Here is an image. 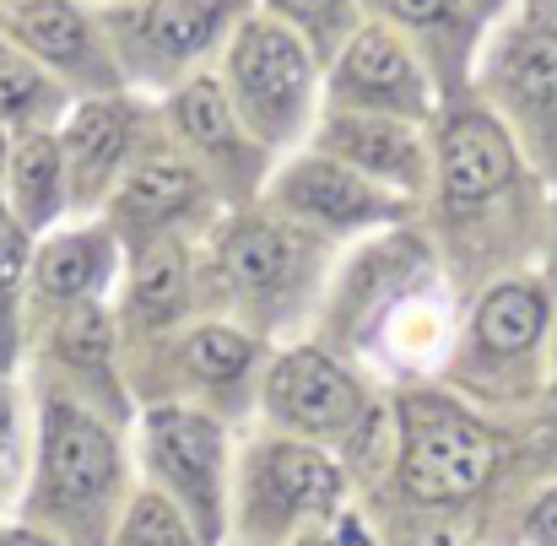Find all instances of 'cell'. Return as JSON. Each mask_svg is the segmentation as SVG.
Instances as JSON below:
<instances>
[{"mask_svg": "<svg viewBox=\"0 0 557 546\" xmlns=\"http://www.w3.org/2000/svg\"><path fill=\"white\" fill-rule=\"evenodd\" d=\"M298 546H342V542H336V536H304Z\"/></svg>", "mask_w": 557, "mask_h": 546, "instance_id": "cell-33", "label": "cell"}, {"mask_svg": "<svg viewBox=\"0 0 557 546\" xmlns=\"http://www.w3.org/2000/svg\"><path fill=\"white\" fill-rule=\"evenodd\" d=\"M5 438H11V406H5V389H0V449H5Z\"/></svg>", "mask_w": 557, "mask_h": 546, "instance_id": "cell-30", "label": "cell"}, {"mask_svg": "<svg viewBox=\"0 0 557 546\" xmlns=\"http://www.w3.org/2000/svg\"><path fill=\"white\" fill-rule=\"evenodd\" d=\"M185 303V265L174 249H147L136 265V309L147 320H169Z\"/></svg>", "mask_w": 557, "mask_h": 546, "instance_id": "cell-21", "label": "cell"}, {"mask_svg": "<svg viewBox=\"0 0 557 546\" xmlns=\"http://www.w3.org/2000/svg\"><path fill=\"white\" fill-rule=\"evenodd\" d=\"M189 363H195V373H206V379H233L238 368L249 363V342L211 325V331H200L189 342Z\"/></svg>", "mask_w": 557, "mask_h": 546, "instance_id": "cell-25", "label": "cell"}, {"mask_svg": "<svg viewBox=\"0 0 557 546\" xmlns=\"http://www.w3.org/2000/svg\"><path fill=\"white\" fill-rule=\"evenodd\" d=\"M493 471V438L444 400H406V460L400 476L422 504H455Z\"/></svg>", "mask_w": 557, "mask_h": 546, "instance_id": "cell-1", "label": "cell"}, {"mask_svg": "<svg viewBox=\"0 0 557 546\" xmlns=\"http://www.w3.org/2000/svg\"><path fill=\"white\" fill-rule=\"evenodd\" d=\"M5 211L16 216L22 233H38L54 222L60 195H65V158L60 141L44 131H27L11 152H5Z\"/></svg>", "mask_w": 557, "mask_h": 546, "instance_id": "cell-9", "label": "cell"}, {"mask_svg": "<svg viewBox=\"0 0 557 546\" xmlns=\"http://www.w3.org/2000/svg\"><path fill=\"white\" fill-rule=\"evenodd\" d=\"M180 125L189 131V141H200V147H211V152H222V147H233V109H227V98H222V87L216 82H195L185 98H180Z\"/></svg>", "mask_w": 557, "mask_h": 546, "instance_id": "cell-22", "label": "cell"}, {"mask_svg": "<svg viewBox=\"0 0 557 546\" xmlns=\"http://www.w3.org/2000/svg\"><path fill=\"white\" fill-rule=\"evenodd\" d=\"M282 200L304 216H320V222H369V216H384L389 200L363 184V174H347L342 163H304L293 169V179L282 184Z\"/></svg>", "mask_w": 557, "mask_h": 546, "instance_id": "cell-11", "label": "cell"}, {"mask_svg": "<svg viewBox=\"0 0 557 546\" xmlns=\"http://www.w3.org/2000/svg\"><path fill=\"white\" fill-rule=\"evenodd\" d=\"M60 352L76 368H103L109 363V320L92 303H76L60 325Z\"/></svg>", "mask_w": 557, "mask_h": 546, "instance_id": "cell-23", "label": "cell"}, {"mask_svg": "<svg viewBox=\"0 0 557 546\" xmlns=\"http://www.w3.org/2000/svg\"><path fill=\"white\" fill-rule=\"evenodd\" d=\"M0 546H49V542H38V536H27V531H16V536H0Z\"/></svg>", "mask_w": 557, "mask_h": 546, "instance_id": "cell-31", "label": "cell"}, {"mask_svg": "<svg viewBox=\"0 0 557 546\" xmlns=\"http://www.w3.org/2000/svg\"><path fill=\"white\" fill-rule=\"evenodd\" d=\"M131 546H189L185 525L174 520V509H163L158 498H141L136 514H131V531H125Z\"/></svg>", "mask_w": 557, "mask_h": 546, "instance_id": "cell-26", "label": "cell"}, {"mask_svg": "<svg viewBox=\"0 0 557 546\" xmlns=\"http://www.w3.org/2000/svg\"><path fill=\"white\" fill-rule=\"evenodd\" d=\"M336 92L347 103H363V109H400V114H422L428 92H422V76L406 54V44H395L389 33H363L342 71H336Z\"/></svg>", "mask_w": 557, "mask_h": 546, "instance_id": "cell-5", "label": "cell"}, {"mask_svg": "<svg viewBox=\"0 0 557 546\" xmlns=\"http://www.w3.org/2000/svg\"><path fill=\"white\" fill-rule=\"evenodd\" d=\"M444 195L455 206H476L487 200L493 189H504L515 174V152L504 141V131L482 114H455L449 131H444Z\"/></svg>", "mask_w": 557, "mask_h": 546, "instance_id": "cell-7", "label": "cell"}, {"mask_svg": "<svg viewBox=\"0 0 557 546\" xmlns=\"http://www.w3.org/2000/svg\"><path fill=\"white\" fill-rule=\"evenodd\" d=\"M233 82L244 98V114L265 131V136H287L293 120L304 114V92H309V54L293 33H282L276 22H249L238 49H233Z\"/></svg>", "mask_w": 557, "mask_h": 546, "instance_id": "cell-2", "label": "cell"}, {"mask_svg": "<svg viewBox=\"0 0 557 546\" xmlns=\"http://www.w3.org/2000/svg\"><path fill=\"white\" fill-rule=\"evenodd\" d=\"M271 400L309 433H342L358 417V384L320 352H293L271 379Z\"/></svg>", "mask_w": 557, "mask_h": 546, "instance_id": "cell-4", "label": "cell"}, {"mask_svg": "<svg viewBox=\"0 0 557 546\" xmlns=\"http://www.w3.org/2000/svg\"><path fill=\"white\" fill-rule=\"evenodd\" d=\"M44 103V76L11 44H0V120H22Z\"/></svg>", "mask_w": 557, "mask_h": 546, "instance_id": "cell-24", "label": "cell"}, {"mask_svg": "<svg viewBox=\"0 0 557 546\" xmlns=\"http://www.w3.org/2000/svg\"><path fill=\"white\" fill-rule=\"evenodd\" d=\"M131 136V109L120 103H82L65 125V141H60V158H65V174L76 179L82 195H92L103 174L114 169L120 147Z\"/></svg>", "mask_w": 557, "mask_h": 546, "instance_id": "cell-12", "label": "cell"}, {"mask_svg": "<svg viewBox=\"0 0 557 546\" xmlns=\"http://www.w3.org/2000/svg\"><path fill=\"white\" fill-rule=\"evenodd\" d=\"M498 82L515 103H557V33L553 27H525L509 38V49L498 54Z\"/></svg>", "mask_w": 557, "mask_h": 546, "instance_id": "cell-16", "label": "cell"}, {"mask_svg": "<svg viewBox=\"0 0 557 546\" xmlns=\"http://www.w3.org/2000/svg\"><path fill=\"white\" fill-rule=\"evenodd\" d=\"M189 200H195V174L180 169V163H147V169H136L131 184L120 189V206H125V216H136V222L174 216Z\"/></svg>", "mask_w": 557, "mask_h": 546, "instance_id": "cell-19", "label": "cell"}, {"mask_svg": "<svg viewBox=\"0 0 557 546\" xmlns=\"http://www.w3.org/2000/svg\"><path fill=\"white\" fill-rule=\"evenodd\" d=\"M27 260H33L27 255V233L16 227V216L0 200V368L11 363V352H16V293H22Z\"/></svg>", "mask_w": 557, "mask_h": 546, "instance_id": "cell-20", "label": "cell"}, {"mask_svg": "<svg viewBox=\"0 0 557 546\" xmlns=\"http://www.w3.org/2000/svg\"><path fill=\"white\" fill-rule=\"evenodd\" d=\"M0 27L27 60H49L60 71L92 76L98 71V44L87 33V16L71 0H11L0 11Z\"/></svg>", "mask_w": 557, "mask_h": 546, "instance_id": "cell-6", "label": "cell"}, {"mask_svg": "<svg viewBox=\"0 0 557 546\" xmlns=\"http://www.w3.org/2000/svg\"><path fill=\"white\" fill-rule=\"evenodd\" d=\"M531 536H536V546H557V493L536 504V514H531Z\"/></svg>", "mask_w": 557, "mask_h": 546, "instance_id": "cell-29", "label": "cell"}, {"mask_svg": "<svg viewBox=\"0 0 557 546\" xmlns=\"http://www.w3.org/2000/svg\"><path fill=\"white\" fill-rule=\"evenodd\" d=\"M293 255H298V244H293V233H282V227H265V222H244L233 238H227V271L244 282V287H276L287 271H293Z\"/></svg>", "mask_w": 557, "mask_h": 546, "instance_id": "cell-18", "label": "cell"}, {"mask_svg": "<svg viewBox=\"0 0 557 546\" xmlns=\"http://www.w3.org/2000/svg\"><path fill=\"white\" fill-rule=\"evenodd\" d=\"M222 16H227V0H147L141 11L125 16V33L136 49L174 65V60L200 54L216 38Z\"/></svg>", "mask_w": 557, "mask_h": 546, "instance_id": "cell-10", "label": "cell"}, {"mask_svg": "<svg viewBox=\"0 0 557 546\" xmlns=\"http://www.w3.org/2000/svg\"><path fill=\"white\" fill-rule=\"evenodd\" d=\"M542 325H547L542 293H536V287H520V282L487 293V303H482V314H476V336H482L493 352H525V347L542 336Z\"/></svg>", "mask_w": 557, "mask_h": 546, "instance_id": "cell-17", "label": "cell"}, {"mask_svg": "<svg viewBox=\"0 0 557 546\" xmlns=\"http://www.w3.org/2000/svg\"><path fill=\"white\" fill-rule=\"evenodd\" d=\"M395 16H406V22H438V16H449L455 11V0H384Z\"/></svg>", "mask_w": 557, "mask_h": 546, "instance_id": "cell-28", "label": "cell"}, {"mask_svg": "<svg viewBox=\"0 0 557 546\" xmlns=\"http://www.w3.org/2000/svg\"><path fill=\"white\" fill-rule=\"evenodd\" d=\"M331 152L352 158L358 169L369 174H384V179H417L422 174V147L411 141V131H400L395 120H379V114H363V120H336L331 125Z\"/></svg>", "mask_w": 557, "mask_h": 546, "instance_id": "cell-13", "label": "cell"}, {"mask_svg": "<svg viewBox=\"0 0 557 546\" xmlns=\"http://www.w3.org/2000/svg\"><path fill=\"white\" fill-rule=\"evenodd\" d=\"M342 542H347V546H369V542H363V531H358V525H347V531H342Z\"/></svg>", "mask_w": 557, "mask_h": 546, "instance_id": "cell-32", "label": "cell"}, {"mask_svg": "<svg viewBox=\"0 0 557 546\" xmlns=\"http://www.w3.org/2000/svg\"><path fill=\"white\" fill-rule=\"evenodd\" d=\"M152 455L174 476V487L211 520L216 514V471H222V438L206 417L158 411L152 417Z\"/></svg>", "mask_w": 557, "mask_h": 546, "instance_id": "cell-8", "label": "cell"}, {"mask_svg": "<svg viewBox=\"0 0 557 546\" xmlns=\"http://www.w3.org/2000/svg\"><path fill=\"white\" fill-rule=\"evenodd\" d=\"M260 482H265V493L282 509H331L336 504V487H342V476H336L331 460H320L314 449H293V444H282V449L265 455Z\"/></svg>", "mask_w": 557, "mask_h": 546, "instance_id": "cell-15", "label": "cell"}, {"mask_svg": "<svg viewBox=\"0 0 557 546\" xmlns=\"http://www.w3.org/2000/svg\"><path fill=\"white\" fill-rule=\"evenodd\" d=\"M114 444L109 433L76 411V406H49L44 411V487L54 504H92L114 482Z\"/></svg>", "mask_w": 557, "mask_h": 546, "instance_id": "cell-3", "label": "cell"}, {"mask_svg": "<svg viewBox=\"0 0 557 546\" xmlns=\"http://www.w3.org/2000/svg\"><path fill=\"white\" fill-rule=\"evenodd\" d=\"M103 265H109V244L98 233H60L33 255V282H38L44 298H76L82 303L103 282Z\"/></svg>", "mask_w": 557, "mask_h": 546, "instance_id": "cell-14", "label": "cell"}, {"mask_svg": "<svg viewBox=\"0 0 557 546\" xmlns=\"http://www.w3.org/2000/svg\"><path fill=\"white\" fill-rule=\"evenodd\" d=\"M287 16H298V22H309L314 33H331L342 16H347V0H276Z\"/></svg>", "mask_w": 557, "mask_h": 546, "instance_id": "cell-27", "label": "cell"}]
</instances>
